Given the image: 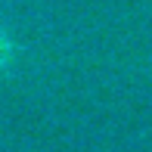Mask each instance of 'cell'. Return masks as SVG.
<instances>
[{
  "mask_svg": "<svg viewBox=\"0 0 152 152\" xmlns=\"http://www.w3.org/2000/svg\"><path fill=\"white\" fill-rule=\"evenodd\" d=\"M10 53H12V44H10V37H6V31L0 28V68L6 65V59H10Z\"/></svg>",
  "mask_w": 152,
  "mask_h": 152,
  "instance_id": "obj_1",
  "label": "cell"
}]
</instances>
